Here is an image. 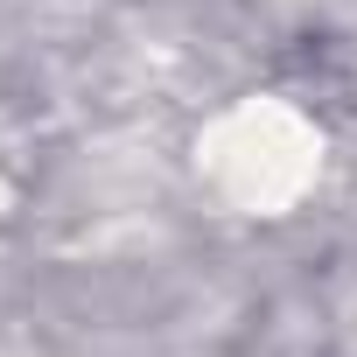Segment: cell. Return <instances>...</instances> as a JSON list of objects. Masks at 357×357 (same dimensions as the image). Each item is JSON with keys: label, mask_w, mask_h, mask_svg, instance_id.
<instances>
[{"label": "cell", "mask_w": 357, "mask_h": 357, "mask_svg": "<svg viewBox=\"0 0 357 357\" xmlns=\"http://www.w3.org/2000/svg\"><path fill=\"white\" fill-rule=\"evenodd\" d=\"M190 168L225 218L280 225L322 190L329 126L287 91H238L197 126Z\"/></svg>", "instance_id": "obj_1"}]
</instances>
